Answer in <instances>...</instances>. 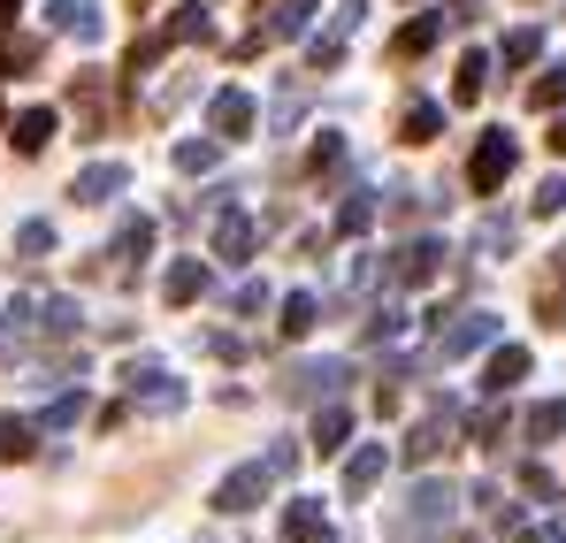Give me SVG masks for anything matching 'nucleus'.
<instances>
[{"label": "nucleus", "mask_w": 566, "mask_h": 543, "mask_svg": "<svg viewBox=\"0 0 566 543\" xmlns=\"http://www.w3.org/2000/svg\"><path fill=\"white\" fill-rule=\"evenodd\" d=\"M513 169H521V146H513L505 130H490V138L474 146V161H468V184H474V191H497Z\"/></svg>", "instance_id": "7ed1b4c3"}, {"label": "nucleus", "mask_w": 566, "mask_h": 543, "mask_svg": "<svg viewBox=\"0 0 566 543\" xmlns=\"http://www.w3.org/2000/svg\"><path fill=\"white\" fill-rule=\"evenodd\" d=\"M253 246H261L253 215H230V207H222V222H214V261H253Z\"/></svg>", "instance_id": "ddd939ff"}, {"label": "nucleus", "mask_w": 566, "mask_h": 543, "mask_svg": "<svg viewBox=\"0 0 566 543\" xmlns=\"http://www.w3.org/2000/svg\"><path fill=\"white\" fill-rule=\"evenodd\" d=\"M544 146H552V154H566V115L552 123V138H544Z\"/></svg>", "instance_id": "37998d69"}, {"label": "nucleus", "mask_w": 566, "mask_h": 543, "mask_svg": "<svg viewBox=\"0 0 566 543\" xmlns=\"http://www.w3.org/2000/svg\"><path fill=\"white\" fill-rule=\"evenodd\" d=\"M536 54H544V31H536V23H528V31H513V39L497 46V62H505V70H528Z\"/></svg>", "instance_id": "c85d7f7f"}, {"label": "nucleus", "mask_w": 566, "mask_h": 543, "mask_svg": "<svg viewBox=\"0 0 566 543\" xmlns=\"http://www.w3.org/2000/svg\"><path fill=\"white\" fill-rule=\"evenodd\" d=\"M337 161H345V146H337V130H322V138H314V177L337 169Z\"/></svg>", "instance_id": "58836bf2"}, {"label": "nucleus", "mask_w": 566, "mask_h": 543, "mask_svg": "<svg viewBox=\"0 0 566 543\" xmlns=\"http://www.w3.org/2000/svg\"><path fill=\"white\" fill-rule=\"evenodd\" d=\"M528 100H536V107H559V100H566V70H544V77H536V92H528Z\"/></svg>", "instance_id": "e433bc0d"}, {"label": "nucleus", "mask_w": 566, "mask_h": 543, "mask_svg": "<svg viewBox=\"0 0 566 543\" xmlns=\"http://www.w3.org/2000/svg\"><path fill=\"white\" fill-rule=\"evenodd\" d=\"M230 306H238V314H261V306H269V283H238V299H230Z\"/></svg>", "instance_id": "ea45409f"}, {"label": "nucleus", "mask_w": 566, "mask_h": 543, "mask_svg": "<svg viewBox=\"0 0 566 543\" xmlns=\"http://www.w3.org/2000/svg\"><path fill=\"white\" fill-rule=\"evenodd\" d=\"M452 505H460V490H452V482H421V490H413L406 529H421V536H429V529H444V521H452Z\"/></svg>", "instance_id": "9d476101"}, {"label": "nucleus", "mask_w": 566, "mask_h": 543, "mask_svg": "<svg viewBox=\"0 0 566 543\" xmlns=\"http://www.w3.org/2000/svg\"><path fill=\"white\" fill-rule=\"evenodd\" d=\"M521 543H559V529H528V536H521Z\"/></svg>", "instance_id": "c03bdc74"}, {"label": "nucleus", "mask_w": 566, "mask_h": 543, "mask_svg": "<svg viewBox=\"0 0 566 543\" xmlns=\"http://www.w3.org/2000/svg\"><path fill=\"white\" fill-rule=\"evenodd\" d=\"M123 184H130V169H123V161H93V169H77L70 199H77V207H107V199H115Z\"/></svg>", "instance_id": "1a4fd4ad"}, {"label": "nucleus", "mask_w": 566, "mask_h": 543, "mask_svg": "<svg viewBox=\"0 0 566 543\" xmlns=\"http://www.w3.org/2000/svg\"><path fill=\"white\" fill-rule=\"evenodd\" d=\"M345 437H353V414L345 406H322L314 414V452H345Z\"/></svg>", "instance_id": "aec40b11"}, {"label": "nucleus", "mask_w": 566, "mask_h": 543, "mask_svg": "<svg viewBox=\"0 0 566 543\" xmlns=\"http://www.w3.org/2000/svg\"><path fill=\"white\" fill-rule=\"evenodd\" d=\"M207 291V261H169V275H161V299L169 306H191Z\"/></svg>", "instance_id": "dca6fc26"}, {"label": "nucleus", "mask_w": 566, "mask_h": 543, "mask_svg": "<svg viewBox=\"0 0 566 543\" xmlns=\"http://www.w3.org/2000/svg\"><path fill=\"white\" fill-rule=\"evenodd\" d=\"M77 414H85V390H62V398L46 406V421H39V429H70Z\"/></svg>", "instance_id": "72a5a7b5"}, {"label": "nucleus", "mask_w": 566, "mask_h": 543, "mask_svg": "<svg viewBox=\"0 0 566 543\" xmlns=\"http://www.w3.org/2000/svg\"><path fill=\"white\" fill-rule=\"evenodd\" d=\"M306 8H314V0H276V8H269V39H298V31H306Z\"/></svg>", "instance_id": "7c9ffc66"}, {"label": "nucleus", "mask_w": 566, "mask_h": 543, "mask_svg": "<svg viewBox=\"0 0 566 543\" xmlns=\"http://www.w3.org/2000/svg\"><path fill=\"white\" fill-rule=\"evenodd\" d=\"M337 62H345V39H337V31H329V39H314V46H306V70H337Z\"/></svg>", "instance_id": "f704fd0d"}, {"label": "nucleus", "mask_w": 566, "mask_h": 543, "mask_svg": "<svg viewBox=\"0 0 566 543\" xmlns=\"http://www.w3.org/2000/svg\"><path fill=\"white\" fill-rule=\"evenodd\" d=\"M46 146H54V107L15 115V154H46Z\"/></svg>", "instance_id": "6ab92c4d"}, {"label": "nucleus", "mask_w": 566, "mask_h": 543, "mask_svg": "<svg viewBox=\"0 0 566 543\" xmlns=\"http://www.w3.org/2000/svg\"><path fill=\"white\" fill-rule=\"evenodd\" d=\"M269 490H276V474H269V459H253V467L222 474V490H214V513H253Z\"/></svg>", "instance_id": "f03ea898"}, {"label": "nucleus", "mask_w": 566, "mask_h": 543, "mask_svg": "<svg viewBox=\"0 0 566 543\" xmlns=\"http://www.w3.org/2000/svg\"><path fill=\"white\" fill-rule=\"evenodd\" d=\"M46 23H54L62 39H77V46H93L99 31H107V23H99V0H46Z\"/></svg>", "instance_id": "0eeeda50"}, {"label": "nucleus", "mask_w": 566, "mask_h": 543, "mask_svg": "<svg viewBox=\"0 0 566 543\" xmlns=\"http://www.w3.org/2000/svg\"><path fill=\"white\" fill-rule=\"evenodd\" d=\"M482 85H490V54H460V77H452V100L468 107V100H482Z\"/></svg>", "instance_id": "bb28decb"}, {"label": "nucleus", "mask_w": 566, "mask_h": 543, "mask_svg": "<svg viewBox=\"0 0 566 543\" xmlns=\"http://www.w3.org/2000/svg\"><path fill=\"white\" fill-rule=\"evenodd\" d=\"M123 383H130V398H138L146 414H177V406H185V383H177L169 367H154V361H130Z\"/></svg>", "instance_id": "f257e3e1"}, {"label": "nucleus", "mask_w": 566, "mask_h": 543, "mask_svg": "<svg viewBox=\"0 0 566 543\" xmlns=\"http://www.w3.org/2000/svg\"><path fill=\"white\" fill-rule=\"evenodd\" d=\"M214 154H222V138H185V146H177V169L199 177V169H214Z\"/></svg>", "instance_id": "2f4dec72"}, {"label": "nucleus", "mask_w": 566, "mask_h": 543, "mask_svg": "<svg viewBox=\"0 0 566 543\" xmlns=\"http://www.w3.org/2000/svg\"><path fill=\"white\" fill-rule=\"evenodd\" d=\"M368 222H376V191H345V207H337V230H345V238H360Z\"/></svg>", "instance_id": "c756f323"}, {"label": "nucleus", "mask_w": 566, "mask_h": 543, "mask_svg": "<svg viewBox=\"0 0 566 543\" xmlns=\"http://www.w3.org/2000/svg\"><path fill=\"white\" fill-rule=\"evenodd\" d=\"M437 130H444V107H437V100H413V107H406V123H398V138H406V146H429Z\"/></svg>", "instance_id": "a211bd4d"}, {"label": "nucleus", "mask_w": 566, "mask_h": 543, "mask_svg": "<svg viewBox=\"0 0 566 543\" xmlns=\"http://www.w3.org/2000/svg\"><path fill=\"white\" fill-rule=\"evenodd\" d=\"M521 490H528V498H559V482H552L544 467H521Z\"/></svg>", "instance_id": "a19ab883"}, {"label": "nucleus", "mask_w": 566, "mask_h": 543, "mask_svg": "<svg viewBox=\"0 0 566 543\" xmlns=\"http://www.w3.org/2000/svg\"><path fill=\"white\" fill-rule=\"evenodd\" d=\"M207 130L230 146V138H245L253 130V92H238V85H222L214 100H207Z\"/></svg>", "instance_id": "423d86ee"}, {"label": "nucleus", "mask_w": 566, "mask_h": 543, "mask_svg": "<svg viewBox=\"0 0 566 543\" xmlns=\"http://www.w3.org/2000/svg\"><path fill=\"white\" fill-rule=\"evenodd\" d=\"M360 337H368V345H398V337H406V306H368Z\"/></svg>", "instance_id": "4be33fe9"}, {"label": "nucleus", "mask_w": 566, "mask_h": 543, "mask_svg": "<svg viewBox=\"0 0 566 543\" xmlns=\"http://www.w3.org/2000/svg\"><path fill=\"white\" fill-rule=\"evenodd\" d=\"M497 437H505V398H490V406H474V414H468V445L490 452Z\"/></svg>", "instance_id": "412c9836"}, {"label": "nucleus", "mask_w": 566, "mask_h": 543, "mask_svg": "<svg viewBox=\"0 0 566 543\" xmlns=\"http://www.w3.org/2000/svg\"><path fill=\"white\" fill-rule=\"evenodd\" d=\"M169 39H199V46H207V39H214V23H207V8H199V0H185V8H169Z\"/></svg>", "instance_id": "5701e85b"}, {"label": "nucleus", "mask_w": 566, "mask_h": 543, "mask_svg": "<svg viewBox=\"0 0 566 543\" xmlns=\"http://www.w3.org/2000/svg\"><path fill=\"white\" fill-rule=\"evenodd\" d=\"M452 421H460L452 406H444V414H429V421H413V437H406V459H413V467H429L437 452H452Z\"/></svg>", "instance_id": "9b49d317"}, {"label": "nucleus", "mask_w": 566, "mask_h": 543, "mask_svg": "<svg viewBox=\"0 0 566 543\" xmlns=\"http://www.w3.org/2000/svg\"><path fill=\"white\" fill-rule=\"evenodd\" d=\"M437 39H444V8H437V15H421V23H406V31H398V54L413 62V54H429Z\"/></svg>", "instance_id": "b1692460"}, {"label": "nucleus", "mask_w": 566, "mask_h": 543, "mask_svg": "<svg viewBox=\"0 0 566 543\" xmlns=\"http://www.w3.org/2000/svg\"><path fill=\"white\" fill-rule=\"evenodd\" d=\"M444 8H452L444 23H474V8H482V0H444Z\"/></svg>", "instance_id": "79ce46f5"}, {"label": "nucleus", "mask_w": 566, "mask_h": 543, "mask_svg": "<svg viewBox=\"0 0 566 543\" xmlns=\"http://www.w3.org/2000/svg\"><path fill=\"white\" fill-rule=\"evenodd\" d=\"M337 383H345V361H306L283 375V398H337Z\"/></svg>", "instance_id": "6e6552de"}, {"label": "nucleus", "mask_w": 566, "mask_h": 543, "mask_svg": "<svg viewBox=\"0 0 566 543\" xmlns=\"http://www.w3.org/2000/svg\"><path fill=\"white\" fill-rule=\"evenodd\" d=\"M314 314H322V299H314V291H291V299H283V337H306V330H314Z\"/></svg>", "instance_id": "a878e982"}, {"label": "nucleus", "mask_w": 566, "mask_h": 543, "mask_svg": "<svg viewBox=\"0 0 566 543\" xmlns=\"http://www.w3.org/2000/svg\"><path fill=\"white\" fill-rule=\"evenodd\" d=\"M146 253H154V222H146V215H130V222L115 230V261H146Z\"/></svg>", "instance_id": "393cba45"}, {"label": "nucleus", "mask_w": 566, "mask_h": 543, "mask_svg": "<svg viewBox=\"0 0 566 543\" xmlns=\"http://www.w3.org/2000/svg\"><path fill=\"white\" fill-rule=\"evenodd\" d=\"M566 207V177H544L536 184V215H559Z\"/></svg>", "instance_id": "4c0bfd02"}, {"label": "nucleus", "mask_w": 566, "mask_h": 543, "mask_svg": "<svg viewBox=\"0 0 566 543\" xmlns=\"http://www.w3.org/2000/svg\"><path fill=\"white\" fill-rule=\"evenodd\" d=\"M559 299H566V246L544 261V275H536V322H544V330H566Z\"/></svg>", "instance_id": "f8f14e48"}, {"label": "nucleus", "mask_w": 566, "mask_h": 543, "mask_svg": "<svg viewBox=\"0 0 566 543\" xmlns=\"http://www.w3.org/2000/svg\"><path fill=\"white\" fill-rule=\"evenodd\" d=\"M283 543H329L322 505H314V498H291V505H283Z\"/></svg>", "instance_id": "4468645a"}, {"label": "nucleus", "mask_w": 566, "mask_h": 543, "mask_svg": "<svg viewBox=\"0 0 566 543\" xmlns=\"http://www.w3.org/2000/svg\"><path fill=\"white\" fill-rule=\"evenodd\" d=\"M521 375H528V353H521V345H505V353H490V367H482V390H490V398H505Z\"/></svg>", "instance_id": "f3484780"}, {"label": "nucleus", "mask_w": 566, "mask_h": 543, "mask_svg": "<svg viewBox=\"0 0 566 543\" xmlns=\"http://www.w3.org/2000/svg\"><path fill=\"white\" fill-rule=\"evenodd\" d=\"M382 467H390V452H382V445H360V452L345 459V490H353V498H368V490L382 482Z\"/></svg>", "instance_id": "2eb2a0df"}, {"label": "nucleus", "mask_w": 566, "mask_h": 543, "mask_svg": "<svg viewBox=\"0 0 566 543\" xmlns=\"http://www.w3.org/2000/svg\"><path fill=\"white\" fill-rule=\"evenodd\" d=\"M497 337V314H452V330L437 322V361H468Z\"/></svg>", "instance_id": "20e7f679"}, {"label": "nucleus", "mask_w": 566, "mask_h": 543, "mask_svg": "<svg viewBox=\"0 0 566 543\" xmlns=\"http://www.w3.org/2000/svg\"><path fill=\"white\" fill-rule=\"evenodd\" d=\"M15 253H23V261H46V253H54V222H23V230H15Z\"/></svg>", "instance_id": "473e14b6"}, {"label": "nucleus", "mask_w": 566, "mask_h": 543, "mask_svg": "<svg viewBox=\"0 0 566 543\" xmlns=\"http://www.w3.org/2000/svg\"><path fill=\"white\" fill-rule=\"evenodd\" d=\"M474 253H513V222H497V215H490V222H482V238H474Z\"/></svg>", "instance_id": "c9c22d12"}, {"label": "nucleus", "mask_w": 566, "mask_h": 543, "mask_svg": "<svg viewBox=\"0 0 566 543\" xmlns=\"http://www.w3.org/2000/svg\"><path fill=\"white\" fill-rule=\"evenodd\" d=\"M0 452H8V459H31V452H39V421L8 414V421H0Z\"/></svg>", "instance_id": "cd10ccee"}, {"label": "nucleus", "mask_w": 566, "mask_h": 543, "mask_svg": "<svg viewBox=\"0 0 566 543\" xmlns=\"http://www.w3.org/2000/svg\"><path fill=\"white\" fill-rule=\"evenodd\" d=\"M437 269H444V246H437V238H406V246L390 253V283H406V291H413V283H437Z\"/></svg>", "instance_id": "39448f33"}, {"label": "nucleus", "mask_w": 566, "mask_h": 543, "mask_svg": "<svg viewBox=\"0 0 566 543\" xmlns=\"http://www.w3.org/2000/svg\"><path fill=\"white\" fill-rule=\"evenodd\" d=\"M8 23H15V0H0V31H8Z\"/></svg>", "instance_id": "a18cd8bd"}]
</instances>
